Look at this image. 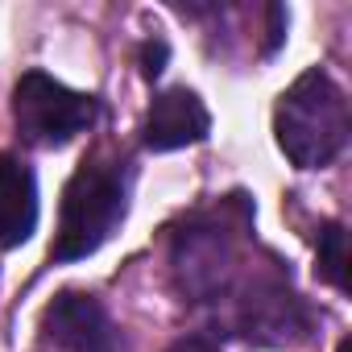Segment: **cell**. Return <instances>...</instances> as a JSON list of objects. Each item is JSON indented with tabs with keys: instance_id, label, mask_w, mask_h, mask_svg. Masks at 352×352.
Masks as SVG:
<instances>
[{
	"instance_id": "cell-1",
	"label": "cell",
	"mask_w": 352,
	"mask_h": 352,
	"mask_svg": "<svg viewBox=\"0 0 352 352\" xmlns=\"http://www.w3.org/2000/svg\"><path fill=\"white\" fill-rule=\"evenodd\" d=\"M348 129H352V120H348V96L319 67L302 71L278 96L274 133H278L282 153L298 170H323V166H331L340 157V149L348 145Z\"/></svg>"
},
{
	"instance_id": "cell-2",
	"label": "cell",
	"mask_w": 352,
	"mask_h": 352,
	"mask_svg": "<svg viewBox=\"0 0 352 352\" xmlns=\"http://www.w3.org/2000/svg\"><path fill=\"white\" fill-rule=\"evenodd\" d=\"M129 187L133 174L129 162H104L91 157L83 162L63 191V212H58V236L50 257L54 261H83L91 257L129 216Z\"/></svg>"
},
{
	"instance_id": "cell-3",
	"label": "cell",
	"mask_w": 352,
	"mask_h": 352,
	"mask_svg": "<svg viewBox=\"0 0 352 352\" xmlns=\"http://www.w3.org/2000/svg\"><path fill=\"white\" fill-rule=\"evenodd\" d=\"M100 116L96 96L75 91L67 83H58L46 71H25L13 87V120L17 133L34 145L58 149L67 141H75L79 133H87Z\"/></svg>"
},
{
	"instance_id": "cell-4",
	"label": "cell",
	"mask_w": 352,
	"mask_h": 352,
	"mask_svg": "<svg viewBox=\"0 0 352 352\" xmlns=\"http://www.w3.org/2000/svg\"><path fill=\"white\" fill-rule=\"evenodd\" d=\"M174 278L179 290L195 302H216L232 294L236 245L220 224H191L174 236Z\"/></svg>"
},
{
	"instance_id": "cell-5",
	"label": "cell",
	"mask_w": 352,
	"mask_h": 352,
	"mask_svg": "<svg viewBox=\"0 0 352 352\" xmlns=\"http://www.w3.org/2000/svg\"><path fill=\"white\" fill-rule=\"evenodd\" d=\"M232 323L249 344H298L311 331L307 302L278 278H253L236 298Z\"/></svg>"
},
{
	"instance_id": "cell-6",
	"label": "cell",
	"mask_w": 352,
	"mask_h": 352,
	"mask_svg": "<svg viewBox=\"0 0 352 352\" xmlns=\"http://www.w3.org/2000/svg\"><path fill=\"white\" fill-rule=\"evenodd\" d=\"M42 331L58 352H120L116 323L108 319L104 302L83 290H63L46 307Z\"/></svg>"
},
{
	"instance_id": "cell-7",
	"label": "cell",
	"mask_w": 352,
	"mask_h": 352,
	"mask_svg": "<svg viewBox=\"0 0 352 352\" xmlns=\"http://www.w3.org/2000/svg\"><path fill=\"white\" fill-rule=\"evenodd\" d=\"M208 129H212V116H208L204 100L191 87H170V91L153 96L145 124H141V141L153 153H170V149L204 141Z\"/></svg>"
},
{
	"instance_id": "cell-8",
	"label": "cell",
	"mask_w": 352,
	"mask_h": 352,
	"mask_svg": "<svg viewBox=\"0 0 352 352\" xmlns=\"http://www.w3.org/2000/svg\"><path fill=\"white\" fill-rule=\"evenodd\" d=\"M38 228V179L17 153H0V249H17Z\"/></svg>"
},
{
	"instance_id": "cell-9",
	"label": "cell",
	"mask_w": 352,
	"mask_h": 352,
	"mask_svg": "<svg viewBox=\"0 0 352 352\" xmlns=\"http://www.w3.org/2000/svg\"><path fill=\"white\" fill-rule=\"evenodd\" d=\"M319 274L336 290H348V236H344V224L336 220L319 228Z\"/></svg>"
},
{
	"instance_id": "cell-10",
	"label": "cell",
	"mask_w": 352,
	"mask_h": 352,
	"mask_svg": "<svg viewBox=\"0 0 352 352\" xmlns=\"http://www.w3.org/2000/svg\"><path fill=\"white\" fill-rule=\"evenodd\" d=\"M162 63H166V42H149L141 50V75L145 79H157L162 75Z\"/></svg>"
},
{
	"instance_id": "cell-11",
	"label": "cell",
	"mask_w": 352,
	"mask_h": 352,
	"mask_svg": "<svg viewBox=\"0 0 352 352\" xmlns=\"http://www.w3.org/2000/svg\"><path fill=\"white\" fill-rule=\"evenodd\" d=\"M166 352H220V344H212L208 336H183V340H174Z\"/></svg>"
},
{
	"instance_id": "cell-12",
	"label": "cell",
	"mask_w": 352,
	"mask_h": 352,
	"mask_svg": "<svg viewBox=\"0 0 352 352\" xmlns=\"http://www.w3.org/2000/svg\"><path fill=\"white\" fill-rule=\"evenodd\" d=\"M340 352H348V340H340Z\"/></svg>"
}]
</instances>
